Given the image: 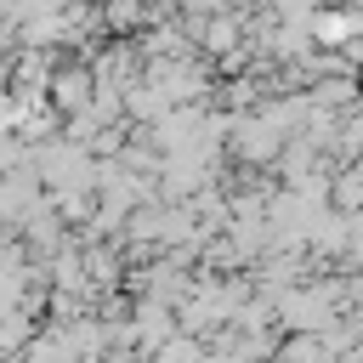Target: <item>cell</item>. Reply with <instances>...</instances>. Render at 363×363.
I'll return each mask as SVG.
<instances>
[{"mask_svg": "<svg viewBox=\"0 0 363 363\" xmlns=\"http://www.w3.org/2000/svg\"><path fill=\"white\" fill-rule=\"evenodd\" d=\"M85 96H91V79H85V74H62V79H57V108L79 113V108H85Z\"/></svg>", "mask_w": 363, "mask_h": 363, "instance_id": "obj_1", "label": "cell"}, {"mask_svg": "<svg viewBox=\"0 0 363 363\" xmlns=\"http://www.w3.org/2000/svg\"><path fill=\"white\" fill-rule=\"evenodd\" d=\"M312 34L318 40H352V34H363V17H312Z\"/></svg>", "mask_w": 363, "mask_h": 363, "instance_id": "obj_2", "label": "cell"}, {"mask_svg": "<svg viewBox=\"0 0 363 363\" xmlns=\"http://www.w3.org/2000/svg\"><path fill=\"white\" fill-rule=\"evenodd\" d=\"M323 357H329V346H323V340H312V335H301V340H289V346H284V357H278V363H323Z\"/></svg>", "mask_w": 363, "mask_h": 363, "instance_id": "obj_3", "label": "cell"}, {"mask_svg": "<svg viewBox=\"0 0 363 363\" xmlns=\"http://www.w3.org/2000/svg\"><path fill=\"white\" fill-rule=\"evenodd\" d=\"M210 301H216V306H227V312H233V295H227V289H210ZM182 323H187V329H204V323H210V312H204V306H193V312H187V318H182Z\"/></svg>", "mask_w": 363, "mask_h": 363, "instance_id": "obj_4", "label": "cell"}]
</instances>
